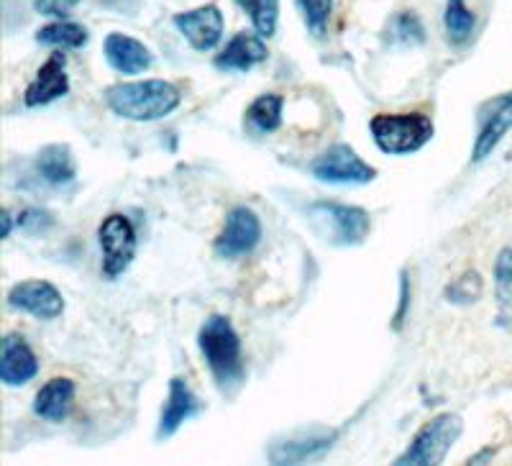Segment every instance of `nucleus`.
Listing matches in <instances>:
<instances>
[{
  "label": "nucleus",
  "mask_w": 512,
  "mask_h": 466,
  "mask_svg": "<svg viewBox=\"0 0 512 466\" xmlns=\"http://www.w3.org/2000/svg\"><path fill=\"white\" fill-rule=\"evenodd\" d=\"M198 346L218 390L226 397L236 395L246 382V364L239 333L226 315H210L200 326Z\"/></svg>",
  "instance_id": "nucleus-1"
},
{
  "label": "nucleus",
  "mask_w": 512,
  "mask_h": 466,
  "mask_svg": "<svg viewBox=\"0 0 512 466\" xmlns=\"http://www.w3.org/2000/svg\"><path fill=\"white\" fill-rule=\"evenodd\" d=\"M182 103V93L177 85L167 80H136L118 82L105 90V105L118 118L136 123L162 121L175 113Z\"/></svg>",
  "instance_id": "nucleus-2"
},
{
  "label": "nucleus",
  "mask_w": 512,
  "mask_h": 466,
  "mask_svg": "<svg viewBox=\"0 0 512 466\" xmlns=\"http://www.w3.org/2000/svg\"><path fill=\"white\" fill-rule=\"evenodd\" d=\"M308 223L320 241L331 246H359L372 231V218L359 205L318 200L308 205Z\"/></svg>",
  "instance_id": "nucleus-3"
},
{
  "label": "nucleus",
  "mask_w": 512,
  "mask_h": 466,
  "mask_svg": "<svg viewBox=\"0 0 512 466\" xmlns=\"http://www.w3.org/2000/svg\"><path fill=\"white\" fill-rule=\"evenodd\" d=\"M369 131L379 152L390 157L420 152L436 134V126L425 113H377L369 121Z\"/></svg>",
  "instance_id": "nucleus-4"
},
{
  "label": "nucleus",
  "mask_w": 512,
  "mask_h": 466,
  "mask_svg": "<svg viewBox=\"0 0 512 466\" xmlns=\"http://www.w3.org/2000/svg\"><path fill=\"white\" fill-rule=\"evenodd\" d=\"M464 433V420L456 413H441L428 420L413 436L410 446L395 459L397 466H436L446 461Z\"/></svg>",
  "instance_id": "nucleus-5"
},
{
  "label": "nucleus",
  "mask_w": 512,
  "mask_h": 466,
  "mask_svg": "<svg viewBox=\"0 0 512 466\" xmlns=\"http://www.w3.org/2000/svg\"><path fill=\"white\" fill-rule=\"evenodd\" d=\"M315 180L328 185H369L377 180V169L356 154L354 146L333 144L310 164Z\"/></svg>",
  "instance_id": "nucleus-6"
},
{
  "label": "nucleus",
  "mask_w": 512,
  "mask_h": 466,
  "mask_svg": "<svg viewBox=\"0 0 512 466\" xmlns=\"http://www.w3.org/2000/svg\"><path fill=\"white\" fill-rule=\"evenodd\" d=\"M98 244L103 251V274L108 280H116L131 267L136 257V228L123 213H113L98 228Z\"/></svg>",
  "instance_id": "nucleus-7"
},
{
  "label": "nucleus",
  "mask_w": 512,
  "mask_h": 466,
  "mask_svg": "<svg viewBox=\"0 0 512 466\" xmlns=\"http://www.w3.org/2000/svg\"><path fill=\"white\" fill-rule=\"evenodd\" d=\"M338 441L336 428L310 426L290 433L285 438L272 441L267 451V459L272 464H303V461H315L326 456Z\"/></svg>",
  "instance_id": "nucleus-8"
},
{
  "label": "nucleus",
  "mask_w": 512,
  "mask_h": 466,
  "mask_svg": "<svg viewBox=\"0 0 512 466\" xmlns=\"http://www.w3.org/2000/svg\"><path fill=\"white\" fill-rule=\"evenodd\" d=\"M262 241V221L254 210L239 205L226 216V226L218 233L216 254L221 259L249 257L251 251Z\"/></svg>",
  "instance_id": "nucleus-9"
},
{
  "label": "nucleus",
  "mask_w": 512,
  "mask_h": 466,
  "mask_svg": "<svg viewBox=\"0 0 512 466\" xmlns=\"http://www.w3.org/2000/svg\"><path fill=\"white\" fill-rule=\"evenodd\" d=\"M512 129V93L489 100L479 111V131L472 146V162H484L492 157L497 146L502 144Z\"/></svg>",
  "instance_id": "nucleus-10"
},
{
  "label": "nucleus",
  "mask_w": 512,
  "mask_h": 466,
  "mask_svg": "<svg viewBox=\"0 0 512 466\" xmlns=\"http://www.w3.org/2000/svg\"><path fill=\"white\" fill-rule=\"evenodd\" d=\"M175 29L185 36V41L190 44L195 52H210L216 49L223 39V29H226V21H223L221 8L208 3V6L192 8V11H182L172 18Z\"/></svg>",
  "instance_id": "nucleus-11"
},
{
  "label": "nucleus",
  "mask_w": 512,
  "mask_h": 466,
  "mask_svg": "<svg viewBox=\"0 0 512 466\" xmlns=\"http://www.w3.org/2000/svg\"><path fill=\"white\" fill-rule=\"evenodd\" d=\"M8 305L34 315L36 321H57L64 313L62 292L47 280H26L13 285L8 292Z\"/></svg>",
  "instance_id": "nucleus-12"
},
{
  "label": "nucleus",
  "mask_w": 512,
  "mask_h": 466,
  "mask_svg": "<svg viewBox=\"0 0 512 466\" xmlns=\"http://www.w3.org/2000/svg\"><path fill=\"white\" fill-rule=\"evenodd\" d=\"M39 374V359L21 333H8L0 344V382L6 387H24Z\"/></svg>",
  "instance_id": "nucleus-13"
},
{
  "label": "nucleus",
  "mask_w": 512,
  "mask_h": 466,
  "mask_svg": "<svg viewBox=\"0 0 512 466\" xmlns=\"http://www.w3.org/2000/svg\"><path fill=\"white\" fill-rule=\"evenodd\" d=\"M200 413V400L198 395L192 392V387L187 385V379L172 377L169 379V395L164 402L162 415H159L157 426V441L164 438H172L187 420H192Z\"/></svg>",
  "instance_id": "nucleus-14"
},
{
  "label": "nucleus",
  "mask_w": 512,
  "mask_h": 466,
  "mask_svg": "<svg viewBox=\"0 0 512 466\" xmlns=\"http://www.w3.org/2000/svg\"><path fill=\"white\" fill-rule=\"evenodd\" d=\"M103 54L108 59V65L121 72V75H144L154 65L152 49L146 47L144 41L121 34V31H113V34L105 36Z\"/></svg>",
  "instance_id": "nucleus-15"
},
{
  "label": "nucleus",
  "mask_w": 512,
  "mask_h": 466,
  "mask_svg": "<svg viewBox=\"0 0 512 466\" xmlns=\"http://www.w3.org/2000/svg\"><path fill=\"white\" fill-rule=\"evenodd\" d=\"M70 93V77H67V59L64 54H52L44 65L36 70V77L29 82L24 93V103L29 108L49 105Z\"/></svg>",
  "instance_id": "nucleus-16"
},
{
  "label": "nucleus",
  "mask_w": 512,
  "mask_h": 466,
  "mask_svg": "<svg viewBox=\"0 0 512 466\" xmlns=\"http://www.w3.org/2000/svg\"><path fill=\"white\" fill-rule=\"evenodd\" d=\"M267 54L269 52L267 44H264V36L241 31L223 47V52L218 54L213 65L221 72H249L256 65H262Z\"/></svg>",
  "instance_id": "nucleus-17"
},
{
  "label": "nucleus",
  "mask_w": 512,
  "mask_h": 466,
  "mask_svg": "<svg viewBox=\"0 0 512 466\" xmlns=\"http://www.w3.org/2000/svg\"><path fill=\"white\" fill-rule=\"evenodd\" d=\"M77 387L70 377H54L34 397V413L49 423H62L75 408Z\"/></svg>",
  "instance_id": "nucleus-18"
},
{
  "label": "nucleus",
  "mask_w": 512,
  "mask_h": 466,
  "mask_svg": "<svg viewBox=\"0 0 512 466\" xmlns=\"http://www.w3.org/2000/svg\"><path fill=\"white\" fill-rule=\"evenodd\" d=\"M36 175L52 187L72 185L77 177V164L72 149L67 144H49L36 154Z\"/></svg>",
  "instance_id": "nucleus-19"
},
{
  "label": "nucleus",
  "mask_w": 512,
  "mask_h": 466,
  "mask_svg": "<svg viewBox=\"0 0 512 466\" xmlns=\"http://www.w3.org/2000/svg\"><path fill=\"white\" fill-rule=\"evenodd\" d=\"M282 108H285L282 95L264 93L246 108V121L259 134H272L282 126Z\"/></svg>",
  "instance_id": "nucleus-20"
},
{
  "label": "nucleus",
  "mask_w": 512,
  "mask_h": 466,
  "mask_svg": "<svg viewBox=\"0 0 512 466\" xmlns=\"http://www.w3.org/2000/svg\"><path fill=\"white\" fill-rule=\"evenodd\" d=\"M443 29H446L448 41L454 47H461L472 39L474 29H477V16L466 0H446V13H443Z\"/></svg>",
  "instance_id": "nucleus-21"
},
{
  "label": "nucleus",
  "mask_w": 512,
  "mask_h": 466,
  "mask_svg": "<svg viewBox=\"0 0 512 466\" xmlns=\"http://www.w3.org/2000/svg\"><path fill=\"white\" fill-rule=\"evenodd\" d=\"M88 39V29L72 24V21H57V24H49L36 31V41L54 49H80L88 44Z\"/></svg>",
  "instance_id": "nucleus-22"
},
{
  "label": "nucleus",
  "mask_w": 512,
  "mask_h": 466,
  "mask_svg": "<svg viewBox=\"0 0 512 466\" xmlns=\"http://www.w3.org/2000/svg\"><path fill=\"white\" fill-rule=\"evenodd\" d=\"M236 6L249 16L251 26L259 36L272 39L280 24V0H236Z\"/></svg>",
  "instance_id": "nucleus-23"
},
{
  "label": "nucleus",
  "mask_w": 512,
  "mask_h": 466,
  "mask_svg": "<svg viewBox=\"0 0 512 466\" xmlns=\"http://www.w3.org/2000/svg\"><path fill=\"white\" fill-rule=\"evenodd\" d=\"M387 41L392 47H418L425 41V26L413 11H400L387 24Z\"/></svg>",
  "instance_id": "nucleus-24"
},
{
  "label": "nucleus",
  "mask_w": 512,
  "mask_h": 466,
  "mask_svg": "<svg viewBox=\"0 0 512 466\" xmlns=\"http://www.w3.org/2000/svg\"><path fill=\"white\" fill-rule=\"evenodd\" d=\"M482 277H479V272H474V269H469V272H464L459 277V280H454L451 285L446 287V298L448 303H456V305H469V303H477L479 298H482Z\"/></svg>",
  "instance_id": "nucleus-25"
},
{
  "label": "nucleus",
  "mask_w": 512,
  "mask_h": 466,
  "mask_svg": "<svg viewBox=\"0 0 512 466\" xmlns=\"http://www.w3.org/2000/svg\"><path fill=\"white\" fill-rule=\"evenodd\" d=\"M300 13H303V21L308 26V31L313 36H326L328 21H331L333 13V0H297Z\"/></svg>",
  "instance_id": "nucleus-26"
},
{
  "label": "nucleus",
  "mask_w": 512,
  "mask_h": 466,
  "mask_svg": "<svg viewBox=\"0 0 512 466\" xmlns=\"http://www.w3.org/2000/svg\"><path fill=\"white\" fill-rule=\"evenodd\" d=\"M495 292L502 308L512 313V246L497 254L495 262Z\"/></svg>",
  "instance_id": "nucleus-27"
},
{
  "label": "nucleus",
  "mask_w": 512,
  "mask_h": 466,
  "mask_svg": "<svg viewBox=\"0 0 512 466\" xmlns=\"http://www.w3.org/2000/svg\"><path fill=\"white\" fill-rule=\"evenodd\" d=\"M18 228L26 233H31V236H36V233H47L49 228L54 226V218L52 213H47V210L41 208H26L18 213Z\"/></svg>",
  "instance_id": "nucleus-28"
},
{
  "label": "nucleus",
  "mask_w": 512,
  "mask_h": 466,
  "mask_svg": "<svg viewBox=\"0 0 512 466\" xmlns=\"http://www.w3.org/2000/svg\"><path fill=\"white\" fill-rule=\"evenodd\" d=\"M77 6H80V0H34V11L49 18H64Z\"/></svg>",
  "instance_id": "nucleus-29"
},
{
  "label": "nucleus",
  "mask_w": 512,
  "mask_h": 466,
  "mask_svg": "<svg viewBox=\"0 0 512 466\" xmlns=\"http://www.w3.org/2000/svg\"><path fill=\"white\" fill-rule=\"evenodd\" d=\"M408 305H410V280H408V272H402L400 274V308H397L395 313V331H400L402 323H405Z\"/></svg>",
  "instance_id": "nucleus-30"
},
{
  "label": "nucleus",
  "mask_w": 512,
  "mask_h": 466,
  "mask_svg": "<svg viewBox=\"0 0 512 466\" xmlns=\"http://www.w3.org/2000/svg\"><path fill=\"white\" fill-rule=\"evenodd\" d=\"M103 6L113 8V11H123V13H134L139 8V0H100Z\"/></svg>",
  "instance_id": "nucleus-31"
},
{
  "label": "nucleus",
  "mask_w": 512,
  "mask_h": 466,
  "mask_svg": "<svg viewBox=\"0 0 512 466\" xmlns=\"http://www.w3.org/2000/svg\"><path fill=\"white\" fill-rule=\"evenodd\" d=\"M3 239H11V231H13V216H11V210H3Z\"/></svg>",
  "instance_id": "nucleus-32"
}]
</instances>
